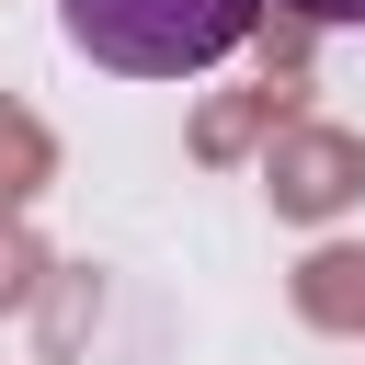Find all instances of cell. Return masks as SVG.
<instances>
[{
  "label": "cell",
  "instance_id": "1",
  "mask_svg": "<svg viewBox=\"0 0 365 365\" xmlns=\"http://www.w3.org/2000/svg\"><path fill=\"white\" fill-rule=\"evenodd\" d=\"M68 46L91 68H125V80H194L217 68L228 46H251L262 0H57Z\"/></svg>",
  "mask_w": 365,
  "mask_h": 365
},
{
  "label": "cell",
  "instance_id": "2",
  "mask_svg": "<svg viewBox=\"0 0 365 365\" xmlns=\"http://www.w3.org/2000/svg\"><path fill=\"white\" fill-rule=\"evenodd\" d=\"M297 23H365V0H285Z\"/></svg>",
  "mask_w": 365,
  "mask_h": 365
}]
</instances>
